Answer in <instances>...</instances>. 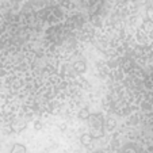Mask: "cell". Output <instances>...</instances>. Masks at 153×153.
I'll return each mask as SVG.
<instances>
[{
  "mask_svg": "<svg viewBox=\"0 0 153 153\" xmlns=\"http://www.w3.org/2000/svg\"><path fill=\"white\" fill-rule=\"evenodd\" d=\"M81 141H83V144H88V142L91 141V138L88 136H84L83 138H81Z\"/></svg>",
  "mask_w": 153,
  "mask_h": 153,
  "instance_id": "obj_2",
  "label": "cell"
},
{
  "mask_svg": "<svg viewBox=\"0 0 153 153\" xmlns=\"http://www.w3.org/2000/svg\"><path fill=\"white\" fill-rule=\"evenodd\" d=\"M11 153H26V148H25L23 145L16 144V145H14V146H12Z\"/></svg>",
  "mask_w": 153,
  "mask_h": 153,
  "instance_id": "obj_1",
  "label": "cell"
}]
</instances>
